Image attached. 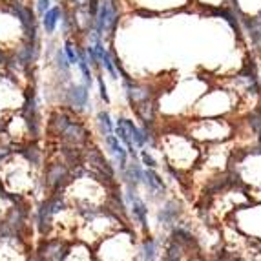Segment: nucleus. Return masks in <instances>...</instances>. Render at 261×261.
Wrapping results in <instances>:
<instances>
[{
    "mask_svg": "<svg viewBox=\"0 0 261 261\" xmlns=\"http://www.w3.org/2000/svg\"><path fill=\"white\" fill-rule=\"evenodd\" d=\"M99 88H100V97H102V99H105L106 102H108V93H106V86H105V83H102L100 79H99Z\"/></svg>",
    "mask_w": 261,
    "mask_h": 261,
    "instance_id": "nucleus-25",
    "label": "nucleus"
},
{
    "mask_svg": "<svg viewBox=\"0 0 261 261\" xmlns=\"http://www.w3.org/2000/svg\"><path fill=\"white\" fill-rule=\"evenodd\" d=\"M250 37L256 44H261V22L259 20H254L252 22V28H250Z\"/></svg>",
    "mask_w": 261,
    "mask_h": 261,
    "instance_id": "nucleus-21",
    "label": "nucleus"
},
{
    "mask_svg": "<svg viewBox=\"0 0 261 261\" xmlns=\"http://www.w3.org/2000/svg\"><path fill=\"white\" fill-rule=\"evenodd\" d=\"M11 13L17 15L18 22L24 26L28 35H31V39H35L37 28H35V18H33L31 9L24 8V6H20V4H11Z\"/></svg>",
    "mask_w": 261,
    "mask_h": 261,
    "instance_id": "nucleus-9",
    "label": "nucleus"
},
{
    "mask_svg": "<svg viewBox=\"0 0 261 261\" xmlns=\"http://www.w3.org/2000/svg\"><path fill=\"white\" fill-rule=\"evenodd\" d=\"M139 155H141V161H143V165L146 166V168H157V161L153 159L150 152H146V150H141Z\"/></svg>",
    "mask_w": 261,
    "mask_h": 261,
    "instance_id": "nucleus-20",
    "label": "nucleus"
},
{
    "mask_svg": "<svg viewBox=\"0 0 261 261\" xmlns=\"http://www.w3.org/2000/svg\"><path fill=\"white\" fill-rule=\"evenodd\" d=\"M70 250V243L61 238H48L40 243L35 256L39 261H64Z\"/></svg>",
    "mask_w": 261,
    "mask_h": 261,
    "instance_id": "nucleus-5",
    "label": "nucleus"
},
{
    "mask_svg": "<svg viewBox=\"0 0 261 261\" xmlns=\"http://www.w3.org/2000/svg\"><path fill=\"white\" fill-rule=\"evenodd\" d=\"M115 26V11L110 0H102L97 9V35H102L105 31L113 30Z\"/></svg>",
    "mask_w": 261,
    "mask_h": 261,
    "instance_id": "nucleus-7",
    "label": "nucleus"
},
{
    "mask_svg": "<svg viewBox=\"0 0 261 261\" xmlns=\"http://www.w3.org/2000/svg\"><path fill=\"white\" fill-rule=\"evenodd\" d=\"M106 144H108L110 152L113 153V157H115V161L119 163V168H121V172H122L128 165V150L121 144L117 135H113V134L106 135Z\"/></svg>",
    "mask_w": 261,
    "mask_h": 261,
    "instance_id": "nucleus-11",
    "label": "nucleus"
},
{
    "mask_svg": "<svg viewBox=\"0 0 261 261\" xmlns=\"http://www.w3.org/2000/svg\"><path fill=\"white\" fill-rule=\"evenodd\" d=\"M9 153H11V150H9L8 146H0V163L4 161V159L9 155Z\"/></svg>",
    "mask_w": 261,
    "mask_h": 261,
    "instance_id": "nucleus-24",
    "label": "nucleus"
},
{
    "mask_svg": "<svg viewBox=\"0 0 261 261\" xmlns=\"http://www.w3.org/2000/svg\"><path fill=\"white\" fill-rule=\"evenodd\" d=\"M83 163L92 170L93 174L99 179H105L108 183H112L115 174H113V168L108 161L105 159V155L99 152L97 148H88L83 155Z\"/></svg>",
    "mask_w": 261,
    "mask_h": 261,
    "instance_id": "nucleus-4",
    "label": "nucleus"
},
{
    "mask_svg": "<svg viewBox=\"0 0 261 261\" xmlns=\"http://www.w3.org/2000/svg\"><path fill=\"white\" fill-rule=\"evenodd\" d=\"M181 203L177 199H168L157 214V223L161 226H174V223L181 218Z\"/></svg>",
    "mask_w": 261,
    "mask_h": 261,
    "instance_id": "nucleus-6",
    "label": "nucleus"
},
{
    "mask_svg": "<svg viewBox=\"0 0 261 261\" xmlns=\"http://www.w3.org/2000/svg\"><path fill=\"white\" fill-rule=\"evenodd\" d=\"M64 55H66V59L70 61L71 66L77 64V62H79V51H77V48H75V46L71 42H66V46H64Z\"/></svg>",
    "mask_w": 261,
    "mask_h": 261,
    "instance_id": "nucleus-18",
    "label": "nucleus"
},
{
    "mask_svg": "<svg viewBox=\"0 0 261 261\" xmlns=\"http://www.w3.org/2000/svg\"><path fill=\"white\" fill-rule=\"evenodd\" d=\"M64 208H66V199H64L62 190L51 192V194L40 203L39 210H37V228H39L40 236L49 234V230L53 228V223H55V216L61 214Z\"/></svg>",
    "mask_w": 261,
    "mask_h": 261,
    "instance_id": "nucleus-2",
    "label": "nucleus"
},
{
    "mask_svg": "<svg viewBox=\"0 0 261 261\" xmlns=\"http://www.w3.org/2000/svg\"><path fill=\"white\" fill-rule=\"evenodd\" d=\"M185 254H187V248L170 238L168 243H166V247H165L163 261H185Z\"/></svg>",
    "mask_w": 261,
    "mask_h": 261,
    "instance_id": "nucleus-13",
    "label": "nucleus"
},
{
    "mask_svg": "<svg viewBox=\"0 0 261 261\" xmlns=\"http://www.w3.org/2000/svg\"><path fill=\"white\" fill-rule=\"evenodd\" d=\"M53 134L70 148H81L88 141V132L81 122L73 121L66 113H55L49 121Z\"/></svg>",
    "mask_w": 261,
    "mask_h": 261,
    "instance_id": "nucleus-1",
    "label": "nucleus"
},
{
    "mask_svg": "<svg viewBox=\"0 0 261 261\" xmlns=\"http://www.w3.org/2000/svg\"><path fill=\"white\" fill-rule=\"evenodd\" d=\"M71 170L66 163H49L44 174V185L49 192H61L70 185Z\"/></svg>",
    "mask_w": 261,
    "mask_h": 261,
    "instance_id": "nucleus-3",
    "label": "nucleus"
},
{
    "mask_svg": "<svg viewBox=\"0 0 261 261\" xmlns=\"http://www.w3.org/2000/svg\"><path fill=\"white\" fill-rule=\"evenodd\" d=\"M22 155L26 157L28 163H31V165H35V166H39L40 161H42V155H40V152L37 148H26V150H22Z\"/></svg>",
    "mask_w": 261,
    "mask_h": 261,
    "instance_id": "nucleus-17",
    "label": "nucleus"
},
{
    "mask_svg": "<svg viewBox=\"0 0 261 261\" xmlns=\"http://www.w3.org/2000/svg\"><path fill=\"white\" fill-rule=\"evenodd\" d=\"M57 64H59V68H61L64 73H68V71H70V66L71 64H70V61L66 59L64 49H59V51H57Z\"/></svg>",
    "mask_w": 261,
    "mask_h": 261,
    "instance_id": "nucleus-19",
    "label": "nucleus"
},
{
    "mask_svg": "<svg viewBox=\"0 0 261 261\" xmlns=\"http://www.w3.org/2000/svg\"><path fill=\"white\" fill-rule=\"evenodd\" d=\"M143 183L146 185V188L152 192L153 196H159V197L165 196L166 185H165V181H163L161 175L155 172V168H146V170H144Z\"/></svg>",
    "mask_w": 261,
    "mask_h": 261,
    "instance_id": "nucleus-10",
    "label": "nucleus"
},
{
    "mask_svg": "<svg viewBox=\"0 0 261 261\" xmlns=\"http://www.w3.org/2000/svg\"><path fill=\"white\" fill-rule=\"evenodd\" d=\"M59 17H61V9L59 8H49L46 13H44L42 18V24H44V30L46 33H53L57 28V22H59Z\"/></svg>",
    "mask_w": 261,
    "mask_h": 261,
    "instance_id": "nucleus-15",
    "label": "nucleus"
},
{
    "mask_svg": "<svg viewBox=\"0 0 261 261\" xmlns=\"http://www.w3.org/2000/svg\"><path fill=\"white\" fill-rule=\"evenodd\" d=\"M75 2H77V4H79V6H83V4H84V2H86V0H75Z\"/></svg>",
    "mask_w": 261,
    "mask_h": 261,
    "instance_id": "nucleus-26",
    "label": "nucleus"
},
{
    "mask_svg": "<svg viewBox=\"0 0 261 261\" xmlns=\"http://www.w3.org/2000/svg\"><path fill=\"white\" fill-rule=\"evenodd\" d=\"M155 252H157L155 240L146 234L143 243H141V257H143V261H153L155 259Z\"/></svg>",
    "mask_w": 261,
    "mask_h": 261,
    "instance_id": "nucleus-14",
    "label": "nucleus"
},
{
    "mask_svg": "<svg viewBox=\"0 0 261 261\" xmlns=\"http://www.w3.org/2000/svg\"><path fill=\"white\" fill-rule=\"evenodd\" d=\"M250 126H252V130L256 132L261 141V113H252L250 115Z\"/></svg>",
    "mask_w": 261,
    "mask_h": 261,
    "instance_id": "nucleus-22",
    "label": "nucleus"
},
{
    "mask_svg": "<svg viewBox=\"0 0 261 261\" xmlns=\"http://www.w3.org/2000/svg\"><path fill=\"white\" fill-rule=\"evenodd\" d=\"M97 122H99L100 132H102L105 135L113 134V122H112V119H110L108 112H99V113H97Z\"/></svg>",
    "mask_w": 261,
    "mask_h": 261,
    "instance_id": "nucleus-16",
    "label": "nucleus"
},
{
    "mask_svg": "<svg viewBox=\"0 0 261 261\" xmlns=\"http://www.w3.org/2000/svg\"><path fill=\"white\" fill-rule=\"evenodd\" d=\"M37 8H39V11L44 15L49 9V0H37Z\"/></svg>",
    "mask_w": 261,
    "mask_h": 261,
    "instance_id": "nucleus-23",
    "label": "nucleus"
},
{
    "mask_svg": "<svg viewBox=\"0 0 261 261\" xmlns=\"http://www.w3.org/2000/svg\"><path fill=\"white\" fill-rule=\"evenodd\" d=\"M88 99H90L88 84H73V86H70V90L66 92V102L73 110H77V112L86 108Z\"/></svg>",
    "mask_w": 261,
    "mask_h": 261,
    "instance_id": "nucleus-8",
    "label": "nucleus"
},
{
    "mask_svg": "<svg viewBox=\"0 0 261 261\" xmlns=\"http://www.w3.org/2000/svg\"><path fill=\"white\" fill-rule=\"evenodd\" d=\"M143 177H144V170L139 166V163H135V159L132 163H128L126 168L122 170V179H124L126 187L137 188L143 183Z\"/></svg>",
    "mask_w": 261,
    "mask_h": 261,
    "instance_id": "nucleus-12",
    "label": "nucleus"
}]
</instances>
